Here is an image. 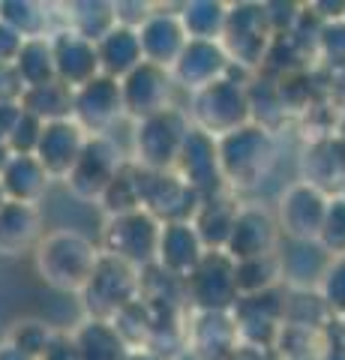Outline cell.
<instances>
[{"label":"cell","mask_w":345,"mask_h":360,"mask_svg":"<svg viewBox=\"0 0 345 360\" xmlns=\"http://www.w3.org/2000/svg\"><path fill=\"white\" fill-rule=\"evenodd\" d=\"M42 360H82L79 345L70 336H54V342L48 345V352L42 354Z\"/></svg>","instance_id":"ee69618b"},{"label":"cell","mask_w":345,"mask_h":360,"mask_svg":"<svg viewBox=\"0 0 345 360\" xmlns=\"http://www.w3.org/2000/svg\"><path fill=\"white\" fill-rule=\"evenodd\" d=\"M124 172V162H120V148L108 135H93L87 141V148L82 153L79 165L72 168V174L66 177V186L70 193L82 201H99L103 193L108 189V184Z\"/></svg>","instance_id":"7c38bea8"},{"label":"cell","mask_w":345,"mask_h":360,"mask_svg":"<svg viewBox=\"0 0 345 360\" xmlns=\"http://www.w3.org/2000/svg\"><path fill=\"white\" fill-rule=\"evenodd\" d=\"M237 210L240 207L235 201H228L222 195L202 201L193 225H195V231L207 252H226V246L231 240V229H235V219H237Z\"/></svg>","instance_id":"83f0119b"},{"label":"cell","mask_w":345,"mask_h":360,"mask_svg":"<svg viewBox=\"0 0 345 360\" xmlns=\"http://www.w3.org/2000/svg\"><path fill=\"white\" fill-rule=\"evenodd\" d=\"M103 258V250L75 229L48 231L37 246V270L39 276L63 295H82L91 283L93 270Z\"/></svg>","instance_id":"6da1fadb"},{"label":"cell","mask_w":345,"mask_h":360,"mask_svg":"<svg viewBox=\"0 0 345 360\" xmlns=\"http://www.w3.org/2000/svg\"><path fill=\"white\" fill-rule=\"evenodd\" d=\"M276 33L271 27L264 4H237L228 9V25L222 37V49L231 63L240 66H264Z\"/></svg>","instance_id":"ba28073f"},{"label":"cell","mask_w":345,"mask_h":360,"mask_svg":"<svg viewBox=\"0 0 345 360\" xmlns=\"http://www.w3.org/2000/svg\"><path fill=\"white\" fill-rule=\"evenodd\" d=\"M0 184H4L6 201H21V205H39V198L48 193L51 177L42 168L37 156H21L15 153L0 172Z\"/></svg>","instance_id":"4316f807"},{"label":"cell","mask_w":345,"mask_h":360,"mask_svg":"<svg viewBox=\"0 0 345 360\" xmlns=\"http://www.w3.org/2000/svg\"><path fill=\"white\" fill-rule=\"evenodd\" d=\"M318 54L333 70H345V18L325 21L321 39H318Z\"/></svg>","instance_id":"b9f144b4"},{"label":"cell","mask_w":345,"mask_h":360,"mask_svg":"<svg viewBox=\"0 0 345 360\" xmlns=\"http://www.w3.org/2000/svg\"><path fill=\"white\" fill-rule=\"evenodd\" d=\"M282 246V231L280 222L271 210L247 205L237 210L235 229H231V240L226 246V252L235 262H249V258H261V255H276Z\"/></svg>","instance_id":"9a60e30c"},{"label":"cell","mask_w":345,"mask_h":360,"mask_svg":"<svg viewBox=\"0 0 345 360\" xmlns=\"http://www.w3.org/2000/svg\"><path fill=\"white\" fill-rule=\"evenodd\" d=\"M304 184H313L321 193L339 195L345 186V141L318 139L306 148L304 156Z\"/></svg>","instance_id":"d4e9b609"},{"label":"cell","mask_w":345,"mask_h":360,"mask_svg":"<svg viewBox=\"0 0 345 360\" xmlns=\"http://www.w3.org/2000/svg\"><path fill=\"white\" fill-rule=\"evenodd\" d=\"M321 297H325L327 309L333 312V319H345V255H337L325 274L321 283Z\"/></svg>","instance_id":"60d3db41"},{"label":"cell","mask_w":345,"mask_h":360,"mask_svg":"<svg viewBox=\"0 0 345 360\" xmlns=\"http://www.w3.org/2000/svg\"><path fill=\"white\" fill-rule=\"evenodd\" d=\"M6 205V193H4V184H0V207Z\"/></svg>","instance_id":"f5cc1de1"},{"label":"cell","mask_w":345,"mask_h":360,"mask_svg":"<svg viewBox=\"0 0 345 360\" xmlns=\"http://www.w3.org/2000/svg\"><path fill=\"white\" fill-rule=\"evenodd\" d=\"M228 360H271V352L267 348H255V345H237L235 352L228 354Z\"/></svg>","instance_id":"f6af8a7d"},{"label":"cell","mask_w":345,"mask_h":360,"mask_svg":"<svg viewBox=\"0 0 345 360\" xmlns=\"http://www.w3.org/2000/svg\"><path fill=\"white\" fill-rule=\"evenodd\" d=\"M0 360H30V357H25V354L18 352V348H13L9 342H4V345H0Z\"/></svg>","instance_id":"7dc6e473"},{"label":"cell","mask_w":345,"mask_h":360,"mask_svg":"<svg viewBox=\"0 0 345 360\" xmlns=\"http://www.w3.org/2000/svg\"><path fill=\"white\" fill-rule=\"evenodd\" d=\"M189 129H193V123L181 108H169L162 115L136 123V132H132L136 165L144 172H171V168H177Z\"/></svg>","instance_id":"3957f363"},{"label":"cell","mask_w":345,"mask_h":360,"mask_svg":"<svg viewBox=\"0 0 345 360\" xmlns=\"http://www.w3.org/2000/svg\"><path fill=\"white\" fill-rule=\"evenodd\" d=\"M87 135L75 120H58V123H46L37 148V160L42 162V168L48 172L51 180H66L72 174V168L79 165L82 153L87 148Z\"/></svg>","instance_id":"ac0fdd59"},{"label":"cell","mask_w":345,"mask_h":360,"mask_svg":"<svg viewBox=\"0 0 345 360\" xmlns=\"http://www.w3.org/2000/svg\"><path fill=\"white\" fill-rule=\"evenodd\" d=\"M126 360H165V357H160L157 352H150V348H138V352H129Z\"/></svg>","instance_id":"c3c4849f"},{"label":"cell","mask_w":345,"mask_h":360,"mask_svg":"<svg viewBox=\"0 0 345 360\" xmlns=\"http://www.w3.org/2000/svg\"><path fill=\"white\" fill-rule=\"evenodd\" d=\"M321 360H345V342H337L333 345L330 342V348H327V354L321 357Z\"/></svg>","instance_id":"681fc988"},{"label":"cell","mask_w":345,"mask_h":360,"mask_svg":"<svg viewBox=\"0 0 345 360\" xmlns=\"http://www.w3.org/2000/svg\"><path fill=\"white\" fill-rule=\"evenodd\" d=\"M186 303L195 312H231L240 300L237 262L228 252H207L183 283Z\"/></svg>","instance_id":"8992f818"},{"label":"cell","mask_w":345,"mask_h":360,"mask_svg":"<svg viewBox=\"0 0 345 360\" xmlns=\"http://www.w3.org/2000/svg\"><path fill=\"white\" fill-rule=\"evenodd\" d=\"M282 288L292 291H318L333 255L318 240H282L280 246Z\"/></svg>","instance_id":"e0dca14e"},{"label":"cell","mask_w":345,"mask_h":360,"mask_svg":"<svg viewBox=\"0 0 345 360\" xmlns=\"http://www.w3.org/2000/svg\"><path fill=\"white\" fill-rule=\"evenodd\" d=\"M330 198L333 195L321 193L313 184L294 180L280 195V207H276V222H280L282 240H318L327 219Z\"/></svg>","instance_id":"30bf717a"},{"label":"cell","mask_w":345,"mask_h":360,"mask_svg":"<svg viewBox=\"0 0 345 360\" xmlns=\"http://www.w3.org/2000/svg\"><path fill=\"white\" fill-rule=\"evenodd\" d=\"M138 172V189H141V207L157 217L162 225L169 222H193L198 207H202V195L195 193L177 172Z\"/></svg>","instance_id":"52a82bcc"},{"label":"cell","mask_w":345,"mask_h":360,"mask_svg":"<svg viewBox=\"0 0 345 360\" xmlns=\"http://www.w3.org/2000/svg\"><path fill=\"white\" fill-rule=\"evenodd\" d=\"M231 319L237 324L243 345H255L271 352L285 324V288L280 285V288L261 291V295H243L235 303V309H231Z\"/></svg>","instance_id":"8fae6325"},{"label":"cell","mask_w":345,"mask_h":360,"mask_svg":"<svg viewBox=\"0 0 345 360\" xmlns=\"http://www.w3.org/2000/svg\"><path fill=\"white\" fill-rule=\"evenodd\" d=\"M13 348H18L25 357L30 360H42V354L48 352V345L54 342V333L46 321H39V319H25V321H18L13 333H9V340H6Z\"/></svg>","instance_id":"74e56055"},{"label":"cell","mask_w":345,"mask_h":360,"mask_svg":"<svg viewBox=\"0 0 345 360\" xmlns=\"http://www.w3.org/2000/svg\"><path fill=\"white\" fill-rule=\"evenodd\" d=\"M42 129H46V123H42L37 115H30V111H21V117L15 120L13 132L6 135L9 148L13 153H21V156H33L39 148V139H42Z\"/></svg>","instance_id":"ab89813d"},{"label":"cell","mask_w":345,"mask_h":360,"mask_svg":"<svg viewBox=\"0 0 345 360\" xmlns=\"http://www.w3.org/2000/svg\"><path fill=\"white\" fill-rule=\"evenodd\" d=\"M21 108L37 115L42 123H58V120H72L75 111V90L66 87L63 82H51L42 87H27L21 96Z\"/></svg>","instance_id":"4dcf8cb0"},{"label":"cell","mask_w":345,"mask_h":360,"mask_svg":"<svg viewBox=\"0 0 345 360\" xmlns=\"http://www.w3.org/2000/svg\"><path fill=\"white\" fill-rule=\"evenodd\" d=\"M84 309L96 321H111L120 309H126L132 300L141 297V276L138 267H132L120 258L103 252L99 264L93 270L91 283L82 291Z\"/></svg>","instance_id":"277c9868"},{"label":"cell","mask_w":345,"mask_h":360,"mask_svg":"<svg viewBox=\"0 0 345 360\" xmlns=\"http://www.w3.org/2000/svg\"><path fill=\"white\" fill-rule=\"evenodd\" d=\"M333 312L327 309L321 291H292L285 288V324L306 330H327Z\"/></svg>","instance_id":"d6a6232c"},{"label":"cell","mask_w":345,"mask_h":360,"mask_svg":"<svg viewBox=\"0 0 345 360\" xmlns=\"http://www.w3.org/2000/svg\"><path fill=\"white\" fill-rule=\"evenodd\" d=\"M46 238L42 213L37 205L6 201L0 207V255L18 258L25 252H37V246Z\"/></svg>","instance_id":"cb8c5ba5"},{"label":"cell","mask_w":345,"mask_h":360,"mask_svg":"<svg viewBox=\"0 0 345 360\" xmlns=\"http://www.w3.org/2000/svg\"><path fill=\"white\" fill-rule=\"evenodd\" d=\"M126 115L124 108V87L117 78L99 75L91 84L75 90V111L72 117L82 129H93L96 135H105L115 123Z\"/></svg>","instance_id":"2e32d148"},{"label":"cell","mask_w":345,"mask_h":360,"mask_svg":"<svg viewBox=\"0 0 345 360\" xmlns=\"http://www.w3.org/2000/svg\"><path fill=\"white\" fill-rule=\"evenodd\" d=\"M228 66L231 58L222 49V42H198V39H189V45L183 49L181 60L174 63V84L186 87L189 94H198V90L210 87L214 82L228 75Z\"/></svg>","instance_id":"d6986e66"},{"label":"cell","mask_w":345,"mask_h":360,"mask_svg":"<svg viewBox=\"0 0 345 360\" xmlns=\"http://www.w3.org/2000/svg\"><path fill=\"white\" fill-rule=\"evenodd\" d=\"M228 9L231 6L216 4V0H193V4H183V9L177 15H181V25L189 39L222 42L226 25H228Z\"/></svg>","instance_id":"f546056e"},{"label":"cell","mask_w":345,"mask_h":360,"mask_svg":"<svg viewBox=\"0 0 345 360\" xmlns=\"http://www.w3.org/2000/svg\"><path fill=\"white\" fill-rule=\"evenodd\" d=\"M339 195H342V198H345V186H342V193H339Z\"/></svg>","instance_id":"db71d44e"},{"label":"cell","mask_w":345,"mask_h":360,"mask_svg":"<svg viewBox=\"0 0 345 360\" xmlns=\"http://www.w3.org/2000/svg\"><path fill=\"white\" fill-rule=\"evenodd\" d=\"M0 21L15 27L25 39H46L48 37V9L30 0H4L0 4Z\"/></svg>","instance_id":"d590c367"},{"label":"cell","mask_w":345,"mask_h":360,"mask_svg":"<svg viewBox=\"0 0 345 360\" xmlns=\"http://www.w3.org/2000/svg\"><path fill=\"white\" fill-rule=\"evenodd\" d=\"M339 336H342L339 342H345V319H339Z\"/></svg>","instance_id":"816d5d0a"},{"label":"cell","mask_w":345,"mask_h":360,"mask_svg":"<svg viewBox=\"0 0 345 360\" xmlns=\"http://www.w3.org/2000/svg\"><path fill=\"white\" fill-rule=\"evenodd\" d=\"M193 117L195 127L210 132L214 139L235 132L240 127L252 123V108H249V87L235 78H219L210 87L193 94Z\"/></svg>","instance_id":"5b68a950"},{"label":"cell","mask_w":345,"mask_h":360,"mask_svg":"<svg viewBox=\"0 0 345 360\" xmlns=\"http://www.w3.org/2000/svg\"><path fill=\"white\" fill-rule=\"evenodd\" d=\"M282 285V270L280 255H261L249 262H237V291L243 295H261V291L280 288Z\"/></svg>","instance_id":"8d00e7d4"},{"label":"cell","mask_w":345,"mask_h":360,"mask_svg":"<svg viewBox=\"0 0 345 360\" xmlns=\"http://www.w3.org/2000/svg\"><path fill=\"white\" fill-rule=\"evenodd\" d=\"M15 70L27 87H42L58 82V66H54V49H51V37L46 39H27L25 49H21Z\"/></svg>","instance_id":"1f68e13d"},{"label":"cell","mask_w":345,"mask_h":360,"mask_svg":"<svg viewBox=\"0 0 345 360\" xmlns=\"http://www.w3.org/2000/svg\"><path fill=\"white\" fill-rule=\"evenodd\" d=\"M204 243L198 238L193 222H169L162 225L160 234V252H157V267L177 279H189V274L204 262Z\"/></svg>","instance_id":"7402d4cb"},{"label":"cell","mask_w":345,"mask_h":360,"mask_svg":"<svg viewBox=\"0 0 345 360\" xmlns=\"http://www.w3.org/2000/svg\"><path fill=\"white\" fill-rule=\"evenodd\" d=\"M177 174H181L189 186L202 198H216L219 189L226 186V174H222V160H219V139L210 132L198 129L193 123L181 160H177Z\"/></svg>","instance_id":"4fadbf2b"},{"label":"cell","mask_w":345,"mask_h":360,"mask_svg":"<svg viewBox=\"0 0 345 360\" xmlns=\"http://www.w3.org/2000/svg\"><path fill=\"white\" fill-rule=\"evenodd\" d=\"M99 205L108 213V219L115 217H129V213H138L141 207V189H138V172L136 168H126L120 172L115 180L108 184V189L99 198Z\"/></svg>","instance_id":"e575fe53"},{"label":"cell","mask_w":345,"mask_h":360,"mask_svg":"<svg viewBox=\"0 0 345 360\" xmlns=\"http://www.w3.org/2000/svg\"><path fill=\"white\" fill-rule=\"evenodd\" d=\"M318 243L337 258L345 255V198L342 195H333L330 198V207H327V219H325V229H321V238Z\"/></svg>","instance_id":"f35d334b"},{"label":"cell","mask_w":345,"mask_h":360,"mask_svg":"<svg viewBox=\"0 0 345 360\" xmlns=\"http://www.w3.org/2000/svg\"><path fill=\"white\" fill-rule=\"evenodd\" d=\"M219 160H222V174H226L228 184L235 186L261 184V177H267L276 160L273 132L259 127V123H247V127L222 135Z\"/></svg>","instance_id":"7a4b0ae2"},{"label":"cell","mask_w":345,"mask_h":360,"mask_svg":"<svg viewBox=\"0 0 345 360\" xmlns=\"http://www.w3.org/2000/svg\"><path fill=\"white\" fill-rule=\"evenodd\" d=\"M171 360H202V357H198L195 352H189V348H183V352H181V354H174Z\"/></svg>","instance_id":"f907efd6"},{"label":"cell","mask_w":345,"mask_h":360,"mask_svg":"<svg viewBox=\"0 0 345 360\" xmlns=\"http://www.w3.org/2000/svg\"><path fill=\"white\" fill-rule=\"evenodd\" d=\"M72 27L79 37H84L87 42H99L103 37H108L111 30L117 27V9L115 4H93V0H84V4H72Z\"/></svg>","instance_id":"836d02e7"},{"label":"cell","mask_w":345,"mask_h":360,"mask_svg":"<svg viewBox=\"0 0 345 360\" xmlns=\"http://www.w3.org/2000/svg\"><path fill=\"white\" fill-rule=\"evenodd\" d=\"M25 37L15 30V27H9L6 21H0V63H13L18 60V54L21 49H25Z\"/></svg>","instance_id":"7bdbcfd3"},{"label":"cell","mask_w":345,"mask_h":360,"mask_svg":"<svg viewBox=\"0 0 345 360\" xmlns=\"http://www.w3.org/2000/svg\"><path fill=\"white\" fill-rule=\"evenodd\" d=\"M51 49H54V66H58V82H63L66 87L79 90L103 75L96 45L79 37L75 30L51 33Z\"/></svg>","instance_id":"ffe728a7"},{"label":"cell","mask_w":345,"mask_h":360,"mask_svg":"<svg viewBox=\"0 0 345 360\" xmlns=\"http://www.w3.org/2000/svg\"><path fill=\"white\" fill-rule=\"evenodd\" d=\"M120 87H124V108L136 123L174 108L171 105L174 75L169 70H162V66L141 63L136 72H129L120 82Z\"/></svg>","instance_id":"5bb4252c"},{"label":"cell","mask_w":345,"mask_h":360,"mask_svg":"<svg viewBox=\"0 0 345 360\" xmlns=\"http://www.w3.org/2000/svg\"><path fill=\"white\" fill-rule=\"evenodd\" d=\"M99 51V66H103V75L117 78L124 82L129 72H136L144 63V51H141V39L136 27L117 25L115 30L96 42Z\"/></svg>","instance_id":"484cf974"},{"label":"cell","mask_w":345,"mask_h":360,"mask_svg":"<svg viewBox=\"0 0 345 360\" xmlns=\"http://www.w3.org/2000/svg\"><path fill=\"white\" fill-rule=\"evenodd\" d=\"M144 63L162 66V70H174V63L181 60L183 49L189 45V37L181 25V15L171 13H150V18L138 27Z\"/></svg>","instance_id":"44dd1931"},{"label":"cell","mask_w":345,"mask_h":360,"mask_svg":"<svg viewBox=\"0 0 345 360\" xmlns=\"http://www.w3.org/2000/svg\"><path fill=\"white\" fill-rule=\"evenodd\" d=\"M186 345L202 360H228V354L240 345L231 312H195L193 324L186 328Z\"/></svg>","instance_id":"603a6c76"},{"label":"cell","mask_w":345,"mask_h":360,"mask_svg":"<svg viewBox=\"0 0 345 360\" xmlns=\"http://www.w3.org/2000/svg\"><path fill=\"white\" fill-rule=\"evenodd\" d=\"M75 345H79L82 360H126L129 345L120 340L111 321L87 319L79 330H75Z\"/></svg>","instance_id":"f1b7e54d"},{"label":"cell","mask_w":345,"mask_h":360,"mask_svg":"<svg viewBox=\"0 0 345 360\" xmlns=\"http://www.w3.org/2000/svg\"><path fill=\"white\" fill-rule=\"evenodd\" d=\"M162 222L150 217L148 210L129 213V217H115L105 225V250L108 255L120 258L132 267H153L160 252Z\"/></svg>","instance_id":"9c48e42d"},{"label":"cell","mask_w":345,"mask_h":360,"mask_svg":"<svg viewBox=\"0 0 345 360\" xmlns=\"http://www.w3.org/2000/svg\"><path fill=\"white\" fill-rule=\"evenodd\" d=\"M13 148H9V141H6V135H0V172H4V168H6V162L9 160H13Z\"/></svg>","instance_id":"bcb514c9"}]
</instances>
